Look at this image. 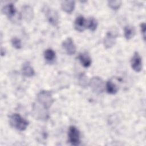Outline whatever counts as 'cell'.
Segmentation results:
<instances>
[{
    "instance_id": "1",
    "label": "cell",
    "mask_w": 146,
    "mask_h": 146,
    "mask_svg": "<svg viewBox=\"0 0 146 146\" xmlns=\"http://www.w3.org/2000/svg\"><path fill=\"white\" fill-rule=\"evenodd\" d=\"M9 123L12 127L20 131H25L29 125V121L18 113H13L10 116Z\"/></svg>"
},
{
    "instance_id": "2",
    "label": "cell",
    "mask_w": 146,
    "mask_h": 146,
    "mask_svg": "<svg viewBox=\"0 0 146 146\" xmlns=\"http://www.w3.org/2000/svg\"><path fill=\"white\" fill-rule=\"evenodd\" d=\"M36 100L39 104L47 110L51 107L54 102V99L52 97L51 92L46 90L40 91L37 94Z\"/></svg>"
},
{
    "instance_id": "3",
    "label": "cell",
    "mask_w": 146,
    "mask_h": 146,
    "mask_svg": "<svg viewBox=\"0 0 146 146\" xmlns=\"http://www.w3.org/2000/svg\"><path fill=\"white\" fill-rule=\"evenodd\" d=\"M48 110L39 104L38 102L33 105L32 113L33 115L36 119L46 120L48 118Z\"/></svg>"
},
{
    "instance_id": "4",
    "label": "cell",
    "mask_w": 146,
    "mask_h": 146,
    "mask_svg": "<svg viewBox=\"0 0 146 146\" xmlns=\"http://www.w3.org/2000/svg\"><path fill=\"white\" fill-rule=\"evenodd\" d=\"M89 86L92 91L96 94L102 93L104 89V83L103 79L99 76H94L89 81Z\"/></svg>"
},
{
    "instance_id": "5",
    "label": "cell",
    "mask_w": 146,
    "mask_h": 146,
    "mask_svg": "<svg viewBox=\"0 0 146 146\" xmlns=\"http://www.w3.org/2000/svg\"><path fill=\"white\" fill-rule=\"evenodd\" d=\"M68 141L72 145H78L80 143V133L78 128L71 125L68 131Z\"/></svg>"
},
{
    "instance_id": "6",
    "label": "cell",
    "mask_w": 146,
    "mask_h": 146,
    "mask_svg": "<svg viewBox=\"0 0 146 146\" xmlns=\"http://www.w3.org/2000/svg\"><path fill=\"white\" fill-rule=\"evenodd\" d=\"M131 65L132 68L137 72H139L142 70V59L138 52L135 51L131 59Z\"/></svg>"
},
{
    "instance_id": "7",
    "label": "cell",
    "mask_w": 146,
    "mask_h": 146,
    "mask_svg": "<svg viewBox=\"0 0 146 146\" xmlns=\"http://www.w3.org/2000/svg\"><path fill=\"white\" fill-rule=\"evenodd\" d=\"M20 15L21 18H23L26 22H31L34 16V12L33 7L30 5H24L22 7Z\"/></svg>"
},
{
    "instance_id": "8",
    "label": "cell",
    "mask_w": 146,
    "mask_h": 146,
    "mask_svg": "<svg viewBox=\"0 0 146 146\" xmlns=\"http://www.w3.org/2000/svg\"><path fill=\"white\" fill-rule=\"evenodd\" d=\"M62 47L68 55H72L76 52V46L71 38L69 37L64 40L62 43Z\"/></svg>"
},
{
    "instance_id": "9",
    "label": "cell",
    "mask_w": 146,
    "mask_h": 146,
    "mask_svg": "<svg viewBox=\"0 0 146 146\" xmlns=\"http://www.w3.org/2000/svg\"><path fill=\"white\" fill-rule=\"evenodd\" d=\"M46 16L48 22L53 26H57L59 23V16L58 13L51 9H46L45 11Z\"/></svg>"
},
{
    "instance_id": "10",
    "label": "cell",
    "mask_w": 146,
    "mask_h": 146,
    "mask_svg": "<svg viewBox=\"0 0 146 146\" xmlns=\"http://www.w3.org/2000/svg\"><path fill=\"white\" fill-rule=\"evenodd\" d=\"M117 35L113 31H108L107 33L103 40V44L106 48H110L115 45Z\"/></svg>"
},
{
    "instance_id": "11",
    "label": "cell",
    "mask_w": 146,
    "mask_h": 146,
    "mask_svg": "<svg viewBox=\"0 0 146 146\" xmlns=\"http://www.w3.org/2000/svg\"><path fill=\"white\" fill-rule=\"evenodd\" d=\"M87 26V21L83 16L79 15L74 22V28L78 32H83Z\"/></svg>"
},
{
    "instance_id": "12",
    "label": "cell",
    "mask_w": 146,
    "mask_h": 146,
    "mask_svg": "<svg viewBox=\"0 0 146 146\" xmlns=\"http://www.w3.org/2000/svg\"><path fill=\"white\" fill-rule=\"evenodd\" d=\"M2 12L3 14H5L9 19L13 20V18L15 16L17 10L14 5L11 3H8L5 5L2 9Z\"/></svg>"
},
{
    "instance_id": "13",
    "label": "cell",
    "mask_w": 146,
    "mask_h": 146,
    "mask_svg": "<svg viewBox=\"0 0 146 146\" xmlns=\"http://www.w3.org/2000/svg\"><path fill=\"white\" fill-rule=\"evenodd\" d=\"M79 60L82 65L86 68L89 67L92 63L91 58L90 55L87 52H83L80 53L78 56Z\"/></svg>"
},
{
    "instance_id": "14",
    "label": "cell",
    "mask_w": 146,
    "mask_h": 146,
    "mask_svg": "<svg viewBox=\"0 0 146 146\" xmlns=\"http://www.w3.org/2000/svg\"><path fill=\"white\" fill-rule=\"evenodd\" d=\"M75 3L74 1H64L61 3L62 9L66 13H71L75 8Z\"/></svg>"
},
{
    "instance_id": "15",
    "label": "cell",
    "mask_w": 146,
    "mask_h": 146,
    "mask_svg": "<svg viewBox=\"0 0 146 146\" xmlns=\"http://www.w3.org/2000/svg\"><path fill=\"white\" fill-rule=\"evenodd\" d=\"M136 34V30L132 25H127L124 29V35L127 40L131 39Z\"/></svg>"
},
{
    "instance_id": "16",
    "label": "cell",
    "mask_w": 146,
    "mask_h": 146,
    "mask_svg": "<svg viewBox=\"0 0 146 146\" xmlns=\"http://www.w3.org/2000/svg\"><path fill=\"white\" fill-rule=\"evenodd\" d=\"M22 71L23 75L27 77H32L35 75L34 70L29 62H26L23 64Z\"/></svg>"
},
{
    "instance_id": "17",
    "label": "cell",
    "mask_w": 146,
    "mask_h": 146,
    "mask_svg": "<svg viewBox=\"0 0 146 146\" xmlns=\"http://www.w3.org/2000/svg\"><path fill=\"white\" fill-rule=\"evenodd\" d=\"M106 87L107 92L111 95L115 94L119 90L117 85L115 83H114V82L112 81V80H109L107 82Z\"/></svg>"
},
{
    "instance_id": "18",
    "label": "cell",
    "mask_w": 146,
    "mask_h": 146,
    "mask_svg": "<svg viewBox=\"0 0 146 146\" xmlns=\"http://www.w3.org/2000/svg\"><path fill=\"white\" fill-rule=\"evenodd\" d=\"M78 83L80 86L83 88H86L89 85L88 79L84 73H81L79 75Z\"/></svg>"
},
{
    "instance_id": "19",
    "label": "cell",
    "mask_w": 146,
    "mask_h": 146,
    "mask_svg": "<svg viewBox=\"0 0 146 146\" xmlns=\"http://www.w3.org/2000/svg\"><path fill=\"white\" fill-rule=\"evenodd\" d=\"M44 58L48 62L54 60L55 58V51L51 48L46 49L44 52Z\"/></svg>"
},
{
    "instance_id": "20",
    "label": "cell",
    "mask_w": 146,
    "mask_h": 146,
    "mask_svg": "<svg viewBox=\"0 0 146 146\" xmlns=\"http://www.w3.org/2000/svg\"><path fill=\"white\" fill-rule=\"evenodd\" d=\"M97 26H98V21L95 18L91 17L89 19L88 21H87V28L88 29L91 31H95V30L97 28Z\"/></svg>"
},
{
    "instance_id": "21",
    "label": "cell",
    "mask_w": 146,
    "mask_h": 146,
    "mask_svg": "<svg viewBox=\"0 0 146 146\" xmlns=\"http://www.w3.org/2000/svg\"><path fill=\"white\" fill-rule=\"evenodd\" d=\"M121 3H122V2L120 0L108 1L107 2V4H108V6H109V7H110L111 9H112V10H118L120 7Z\"/></svg>"
},
{
    "instance_id": "22",
    "label": "cell",
    "mask_w": 146,
    "mask_h": 146,
    "mask_svg": "<svg viewBox=\"0 0 146 146\" xmlns=\"http://www.w3.org/2000/svg\"><path fill=\"white\" fill-rule=\"evenodd\" d=\"M11 43L12 46L15 48V49L19 50L22 48V42L21 40L16 37H14L11 39Z\"/></svg>"
},
{
    "instance_id": "23",
    "label": "cell",
    "mask_w": 146,
    "mask_h": 146,
    "mask_svg": "<svg viewBox=\"0 0 146 146\" xmlns=\"http://www.w3.org/2000/svg\"><path fill=\"white\" fill-rule=\"evenodd\" d=\"M140 30H141V33L143 35V40L145 41V23L144 22H143L140 24Z\"/></svg>"
},
{
    "instance_id": "24",
    "label": "cell",
    "mask_w": 146,
    "mask_h": 146,
    "mask_svg": "<svg viewBox=\"0 0 146 146\" xmlns=\"http://www.w3.org/2000/svg\"><path fill=\"white\" fill-rule=\"evenodd\" d=\"M1 55L3 56L5 55V50H4V49L1 47Z\"/></svg>"
}]
</instances>
